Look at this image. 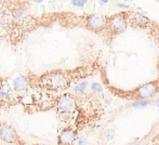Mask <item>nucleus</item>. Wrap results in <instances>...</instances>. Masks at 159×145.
<instances>
[{
  "instance_id": "15",
  "label": "nucleus",
  "mask_w": 159,
  "mask_h": 145,
  "mask_svg": "<svg viewBox=\"0 0 159 145\" xmlns=\"http://www.w3.org/2000/svg\"><path fill=\"white\" fill-rule=\"evenodd\" d=\"M157 70H158V73H159V57H158V63H157ZM159 77V76H158Z\"/></svg>"
},
{
  "instance_id": "6",
  "label": "nucleus",
  "mask_w": 159,
  "mask_h": 145,
  "mask_svg": "<svg viewBox=\"0 0 159 145\" xmlns=\"http://www.w3.org/2000/svg\"><path fill=\"white\" fill-rule=\"evenodd\" d=\"M0 140L13 145H25L20 138L17 131L12 126L6 124L0 126Z\"/></svg>"
},
{
  "instance_id": "1",
  "label": "nucleus",
  "mask_w": 159,
  "mask_h": 145,
  "mask_svg": "<svg viewBox=\"0 0 159 145\" xmlns=\"http://www.w3.org/2000/svg\"><path fill=\"white\" fill-rule=\"evenodd\" d=\"M96 64L78 66L76 68H55L30 76V87L50 92H64L73 84L91 76L96 70Z\"/></svg>"
},
{
  "instance_id": "17",
  "label": "nucleus",
  "mask_w": 159,
  "mask_h": 145,
  "mask_svg": "<svg viewBox=\"0 0 159 145\" xmlns=\"http://www.w3.org/2000/svg\"><path fill=\"white\" fill-rule=\"evenodd\" d=\"M156 104H157V105L159 106V99L157 100V101H156Z\"/></svg>"
},
{
  "instance_id": "5",
  "label": "nucleus",
  "mask_w": 159,
  "mask_h": 145,
  "mask_svg": "<svg viewBox=\"0 0 159 145\" xmlns=\"http://www.w3.org/2000/svg\"><path fill=\"white\" fill-rule=\"evenodd\" d=\"M54 108L57 113L63 115L73 114L77 109V100L71 93H63L55 100Z\"/></svg>"
},
{
  "instance_id": "14",
  "label": "nucleus",
  "mask_w": 159,
  "mask_h": 145,
  "mask_svg": "<svg viewBox=\"0 0 159 145\" xmlns=\"http://www.w3.org/2000/svg\"><path fill=\"white\" fill-rule=\"evenodd\" d=\"M2 87H3V81H2V79L0 78V89H1Z\"/></svg>"
},
{
  "instance_id": "16",
  "label": "nucleus",
  "mask_w": 159,
  "mask_h": 145,
  "mask_svg": "<svg viewBox=\"0 0 159 145\" xmlns=\"http://www.w3.org/2000/svg\"><path fill=\"white\" fill-rule=\"evenodd\" d=\"M33 145H50V144H41V143H37V144H33Z\"/></svg>"
},
{
  "instance_id": "8",
  "label": "nucleus",
  "mask_w": 159,
  "mask_h": 145,
  "mask_svg": "<svg viewBox=\"0 0 159 145\" xmlns=\"http://www.w3.org/2000/svg\"><path fill=\"white\" fill-rule=\"evenodd\" d=\"M78 132L73 127H65L57 137V145H74L77 141Z\"/></svg>"
},
{
  "instance_id": "7",
  "label": "nucleus",
  "mask_w": 159,
  "mask_h": 145,
  "mask_svg": "<svg viewBox=\"0 0 159 145\" xmlns=\"http://www.w3.org/2000/svg\"><path fill=\"white\" fill-rule=\"evenodd\" d=\"M128 21L129 26L139 29H147L152 26V21L144 14L134 11H128Z\"/></svg>"
},
{
  "instance_id": "13",
  "label": "nucleus",
  "mask_w": 159,
  "mask_h": 145,
  "mask_svg": "<svg viewBox=\"0 0 159 145\" xmlns=\"http://www.w3.org/2000/svg\"><path fill=\"white\" fill-rule=\"evenodd\" d=\"M152 142H154V143H155V142L157 143V142H158V143H159V132L155 135V137H154V139L152 140Z\"/></svg>"
},
{
  "instance_id": "12",
  "label": "nucleus",
  "mask_w": 159,
  "mask_h": 145,
  "mask_svg": "<svg viewBox=\"0 0 159 145\" xmlns=\"http://www.w3.org/2000/svg\"><path fill=\"white\" fill-rule=\"evenodd\" d=\"M70 3L76 7H84V4H87V1H71Z\"/></svg>"
},
{
  "instance_id": "10",
  "label": "nucleus",
  "mask_w": 159,
  "mask_h": 145,
  "mask_svg": "<svg viewBox=\"0 0 159 145\" xmlns=\"http://www.w3.org/2000/svg\"><path fill=\"white\" fill-rule=\"evenodd\" d=\"M147 105H148V101H145V100H142V101H135L133 104H132V106H134V107H136V108H144V107H146Z\"/></svg>"
},
{
  "instance_id": "11",
  "label": "nucleus",
  "mask_w": 159,
  "mask_h": 145,
  "mask_svg": "<svg viewBox=\"0 0 159 145\" xmlns=\"http://www.w3.org/2000/svg\"><path fill=\"white\" fill-rule=\"evenodd\" d=\"M86 87H87V82H82V84H79L76 87L75 91H77V92H82V91L86 89Z\"/></svg>"
},
{
  "instance_id": "4",
  "label": "nucleus",
  "mask_w": 159,
  "mask_h": 145,
  "mask_svg": "<svg viewBox=\"0 0 159 145\" xmlns=\"http://www.w3.org/2000/svg\"><path fill=\"white\" fill-rule=\"evenodd\" d=\"M108 21V15L91 13L84 16V27L95 34H104Z\"/></svg>"
},
{
  "instance_id": "2",
  "label": "nucleus",
  "mask_w": 159,
  "mask_h": 145,
  "mask_svg": "<svg viewBox=\"0 0 159 145\" xmlns=\"http://www.w3.org/2000/svg\"><path fill=\"white\" fill-rule=\"evenodd\" d=\"M105 87L108 89V91L111 94L119 97V99L134 102L142 101V100L146 101V100L153 99L159 92V77L152 80V81L140 84L134 89H130V90H122L117 87L108 84L107 82H105Z\"/></svg>"
},
{
  "instance_id": "3",
  "label": "nucleus",
  "mask_w": 159,
  "mask_h": 145,
  "mask_svg": "<svg viewBox=\"0 0 159 145\" xmlns=\"http://www.w3.org/2000/svg\"><path fill=\"white\" fill-rule=\"evenodd\" d=\"M128 26H129L128 11H121L116 14L108 15V21H107V26L104 34L107 40H113L118 35L126 32Z\"/></svg>"
},
{
  "instance_id": "9",
  "label": "nucleus",
  "mask_w": 159,
  "mask_h": 145,
  "mask_svg": "<svg viewBox=\"0 0 159 145\" xmlns=\"http://www.w3.org/2000/svg\"><path fill=\"white\" fill-rule=\"evenodd\" d=\"M30 87V76H19L13 82V88L16 92H23Z\"/></svg>"
}]
</instances>
